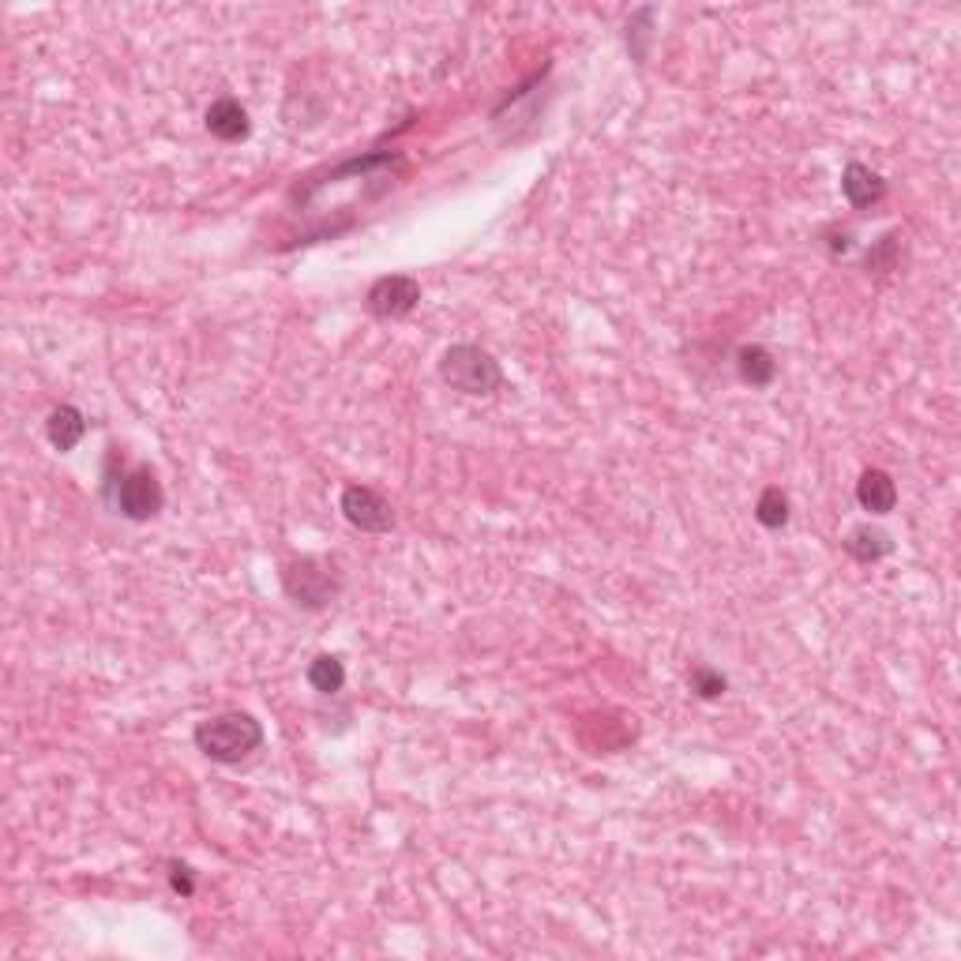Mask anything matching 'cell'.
Wrapping results in <instances>:
<instances>
[{
  "instance_id": "cell-1",
  "label": "cell",
  "mask_w": 961,
  "mask_h": 961,
  "mask_svg": "<svg viewBox=\"0 0 961 961\" xmlns=\"http://www.w3.org/2000/svg\"><path fill=\"white\" fill-rule=\"evenodd\" d=\"M260 744H263V725L244 710L214 713V718L196 725V748H200V755H207L211 762H222V767H233V762L249 759Z\"/></svg>"
},
{
  "instance_id": "cell-2",
  "label": "cell",
  "mask_w": 961,
  "mask_h": 961,
  "mask_svg": "<svg viewBox=\"0 0 961 961\" xmlns=\"http://www.w3.org/2000/svg\"><path fill=\"white\" fill-rule=\"evenodd\" d=\"M440 380L462 394H497L503 383V369L489 350L473 342H459L440 357Z\"/></svg>"
},
{
  "instance_id": "cell-3",
  "label": "cell",
  "mask_w": 961,
  "mask_h": 961,
  "mask_svg": "<svg viewBox=\"0 0 961 961\" xmlns=\"http://www.w3.org/2000/svg\"><path fill=\"white\" fill-rule=\"evenodd\" d=\"M282 587L290 593L293 605L301 609H323L339 593V579L320 557H301L282 563Z\"/></svg>"
},
{
  "instance_id": "cell-4",
  "label": "cell",
  "mask_w": 961,
  "mask_h": 961,
  "mask_svg": "<svg viewBox=\"0 0 961 961\" xmlns=\"http://www.w3.org/2000/svg\"><path fill=\"white\" fill-rule=\"evenodd\" d=\"M109 484H113V508L132 522H151L166 503L162 484H158V478L147 466H136V470L121 473V478Z\"/></svg>"
},
{
  "instance_id": "cell-5",
  "label": "cell",
  "mask_w": 961,
  "mask_h": 961,
  "mask_svg": "<svg viewBox=\"0 0 961 961\" xmlns=\"http://www.w3.org/2000/svg\"><path fill=\"white\" fill-rule=\"evenodd\" d=\"M418 301H421V286L418 279H410V274H383V279H376L369 286V293H364V304H369V312L376 320H402V316H410L418 309Z\"/></svg>"
},
{
  "instance_id": "cell-6",
  "label": "cell",
  "mask_w": 961,
  "mask_h": 961,
  "mask_svg": "<svg viewBox=\"0 0 961 961\" xmlns=\"http://www.w3.org/2000/svg\"><path fill=\"white\" fill-rule=\"evenodd\" d=\"M342 514L350 527H357L361 533H388L394 530V511L391 503L380 497L369 484H350L342 492Z\"/></svg>"
},
{
  "instance_id": "cell-7",
  "label": "cell",
  "mask_w": 961,
  "mask_h": 961,
  "mask_svg": "<svg viewBox=\"0 0 961 961\" xmlns=\"http://www.w3.org/2000/svg\"><path fill=\"white\" fill-rule=\"evenodd\" d=\"M203 121H207V132H211L214 140H222V143H237V140H244V136L252 132L249 109L237 102V98H218V102H211Z\"/></svg>"
},
{
  "instance_id": "cell-8",
  "label": "cell",
  "mask_w": 961,
  "mask_h": 961,
  "mask_svg": "<svg viewBox=\"0 0 961 961\" xmlns=\"http://www.w3.org/2000/svg\"><path fill=\"white\" fill-rule=\"evenodd\" d=\"M841 192H845V200L857 211H868V207H875L887 196V181L875 170H868V166L849 162L845 173H841Z\"/></svg>"
},
{
  "instance_id": "cell-9",
  "label": "cell",
  "mask_w": 961,
  "mask_h": 961,
  "mask_svg": "<svg viewBox=\"0 0 961 961\" xmlns=\"http://www.w3.org/2000/svg\"><path fill=\"white\" fill-rule=\"evenodd\" d=\"M857 500L871 514H890L898 508V484L887 470H864L857 481Z\"/></svg>"
},
{
  "instance_id": "cell-10",
  "label": "cell",
  "mask_w": 961,
  "mask_h": 961,
  "mask_svg": "<svg viewBox=\"0 0 961 961\" xmlns=\"http://www.w3.org/2000/svg\"><path fill=\"white\" fill-rule=\"evenodd\" d=\"M737 372L748 388H770L778 380V361L767 346H740L737 350Z\"/></svg>"
},
{
  "instance_id": "cell-11",
  "label": "cell",
  "mask_w": 961,
  "mask_h": 961,
  "mask_svg": "<svg viewBox=\"0 0 961 961\" xmlns=\"http://www.w3.org/2000/svg\"><path fill=\"white\" fill-rule=\"evenodd\" d=\"M46 436H49V443H53L57 451H72L79 440H83L87 436V421H83V413L76 410V406H57L53 413H49V421H46Z\"/></svg>"
},
{
  "instance_id": "cell-12",
  "label": "cell",
  "mask_w": 961,
  "mask_h": 961,
  "mask_svg": "<svg viewBox=\"0 0 961 961\" xmlns=\"http://www.w3.org/2000/svg\"><path fill=\"white\" fill-rule=\"evenodd\" d=\"M845 552L860 563H875V560H883L894 552V541H890V533L875 530V527H857V530H849Z\"/></svg>"
},
{
  "instance_id": "cell-13",
  "label": "cell",
  "mask_w": 961,
  "mask_h": 961,
  "mask_svg": "<svg viewBox=\"0 0 961 961\" xmlns=\"http://www.w3.org/2000/svg\"><path fill=\"white\" fill-rule=\"evenodd\" d=\"M304 677H309V683L320 695H339L346 683V665L334 653H320V658L309 661V672H304Z\"/></svg>"
},
{
  "instance_id": "cell-14",
  "label": "cell",
  "mask_w": 961,
  "mask_h": 961,
  "mask_svg": "<svg viewBox=\"0 0 961 961\" xmlns=\"http://www.w3.org/2000/svg\"><path fill=\"white\" fill-rule=\"evenodd\" d=\"M755 519H759V527H767V530H781L789 522V497L778 489V484H770V489L759 492Z\"/></svg>"
},
{
  "instance_id": "cell-15",
  "label": "cell",
  "mask_w": 961,
  "mask_h": 961,
  "mask_svg": "<svg viewBox=\"0 0 961 961\" xmlns=\"http://www.w3.org/2000/svg\"><path fill=\"white\" fill-rule=\"evenodd\" d=\"M688 688L695 691L699 699H707V702H713V699H721L725 695V688H729V680L721 677L718 669H710V665H695L688 672Z\"/></svg>"
},
{
  "instance_id": "cell-16",
  "label": "cell",
  "mask_w": 961,
  "mask_h": 961,
  "mask_svg": "<svg viewBox=\"0 0 961 961\" xmlns=\"http://www.w3.org/2000/svg\"><path fill=\"white\" fill-rule=\"evenodd\" d=\"M898 249H901V233H887L875 249L868 252V271H894L898 263Z\"/></svg>"
},
{
  "instance_id": "cell-17",
  "label": "cell",
  "mask_w": 961,
  "mask_h": 961,
  "mask_svg": "<svg viewBox=\"0 0 961 961\" xmlns=\"http://www.w3.org/2000/svg\"><path fill=\"white\" fill-rule=\"evenodd\" d=\"M170 883H173V890H177V894H184V898H188V894H192V890H196L192 875H188V868H184V864H173V868H170Z\"/></svg>"
}]
</instances>
